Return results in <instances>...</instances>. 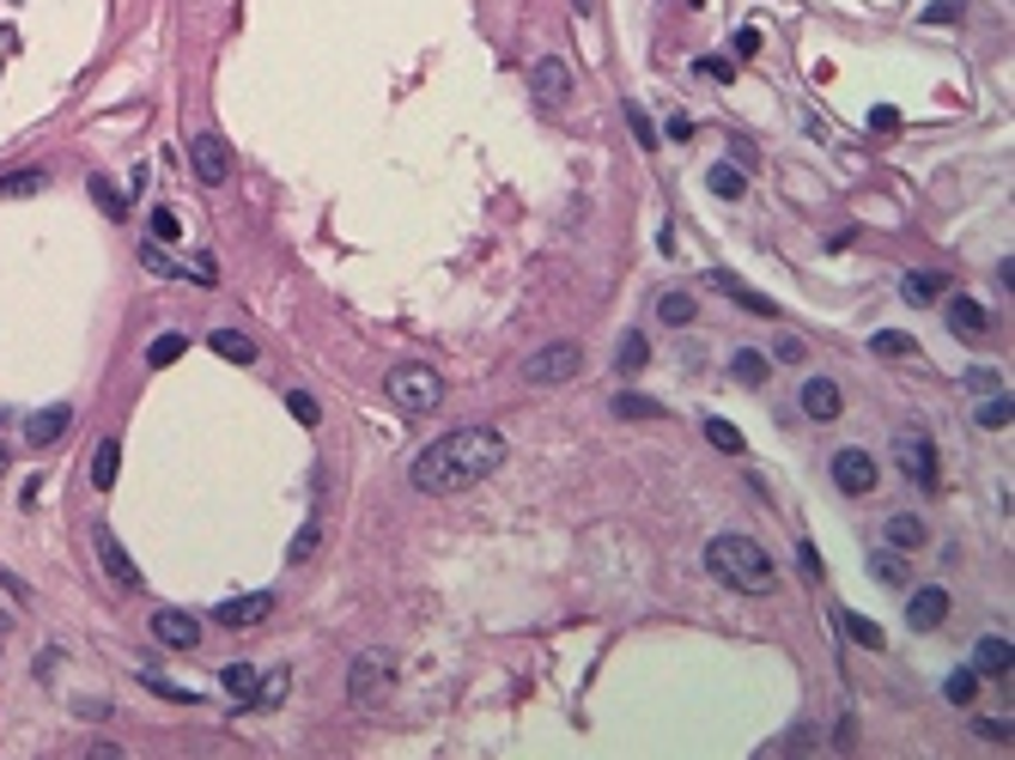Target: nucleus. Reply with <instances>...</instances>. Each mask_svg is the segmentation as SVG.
<instances>
[{"label": "nucleus", "mask_w": 1015, "mask_h": 760, "mask_svg": "<svg viewBox=\"0 0 1015 760\" xmlns=\"http://www.w3.org/2000/svg\"><path fill=\"white\" fill-rule=\"evenodd\" d=\"M499 462H505L499 432L492 427H457V432L432 438V444L408 462V481L420 487V493H432V499H450V493H468L475 481H487Z\"/></svg>", "instance_id": "obj_1"}, {"label": "nucleus", "mask_w": 1015, "mask_h": 760, "mask_svg": "<svg viewBox=\"0 0 1015 760\" xmlns=\"http://www.w3.org/2000/svg\"><path fill=\"white\" fill-rule=\"evenodd\" d=\"M706 572L718 578V584L742 590V597H760V590L778 584L773 553H766L760 542H748V536H718V542L706 548Z\"/></svg>", "instance_id": "obj_2"}, {"label": "nucleus", "mask_w": 1015, "mask_h": 760, "mask_svg": "<svg viewBox=\"0 0 1015 760\" xmlns=\"http://www.w3.org/2000/svg\"><path fill=\"white\" fill-rule=\"evenodd\" d=\"M384 390L401 414H438V408H445V378H438L432 366H396Z\"/></svg>", "instance_id": "obj_3"}, {"label": "nucleus", "mask_w": 1015, "mask_h": 760, "mask_svg": "<svg viewBox=\"0 0 1015 760\" xmlns=\"http://www.w3.org/2000/svg\"><path fill=\"white\" fill-rule=\"evenodd\" d=\"M578 371H584V347H578V341H554V347H541V353L524 359V383H529V390H554V383H571Z\"/></svg>", "instance_id": "obj_4"}, {"label": "nucleus", "mask_w": 1015, "mask_h": 760, "mask_svg": "<svg viewBox=\"0 0 1015 760\" xmlns=\"http://www.w3.org/2000/svg\"><path fill=\"white\" fill-rule=\"evenodd\" d=\"M389 688H396V657L389 651H359L354 663H347V693H354V706L389 700Z\"/></svg>", "instance_id": "obj_5"}, {"label": "nucleus", "mask_w": 1015, "mask_h": 760, "mask_svg": "<svg viewBox=\"0 0 1015 760\" xmlns=\"http://www.w3.org/2000/svg\"><path fill=\"white\" fill-rule=\"evenodd\" d=\"M894 457H900V474L918 487V493H936V481H943V462H936V444L924 438L918 427L894 438Z\"/></svg>", "instance_id": "obj_6"}, {"label": "nucleus", "mask_w": 1015, "mask_h": 760, "mask_svg": "<svg viewBox=\"0 0 1015 760\" xmlns=\"http://www.w3.org/2000/svg\"><path fill=\"white\" fill-rule=\"evenodd\" d=\"M833 487H839L845 499H869V493H876V457L857 450V444L833 450Z\"/></svg>", "instance_id": "obj_7"}, {"label": "nucleus", "mask_w": 1015, "mask_h": 760, "mask_svg": "<svg viewBox=\"0 0 1015 760\" xmlns=\"http://www.w3.org/2000/svg\"><path fill=\"white\" fill-rule=\"evenodd\" d=\"M571 86H578V80H571V68H566L559 56L529 61V98H536L541 110H559V104L571 98Z\"/></svg>", "instance_id": "obj_8"}, {"label": "nucleus", "mask_w": 1015, "mask_h": 760, "mask_svg": "<svg viewBox=\"0 0 1015 760\" xmlns=\"http://www.w3.org/2000/svg\"><path fill=\"white\" fill-rule=\"evenodd\" d=\"M92 553H98V566H103V578H110L116 590H140V566L128 560V548L116 542V530H92Z\"/></svg>", "instance_id": "obj_9"}, {"label": "nucleus", "mask_w": 1015, "mask_h": 760, "mask_svg": "<svg viewBox=\"0 0 1015 760\" xmlns=\"http://www.w3.org/2000/svg\"><path fill=\"white\" fill-rule=\"evenodd\" d=\"M189 164H195V177H201L207 189H219L231 177V147L219 134H195L189 140Z\"/></svg>", "instance_id": "obj_10"}, {"label": "nucleus", "mask_w": 1015, "mask_h": 760, "mask_svg": "<svg viewBox=\"0 0 1015 760\" xmlns=\"http://www.w3.org/2000/svg\"><path fill=\"white\" fill-rule=\"evenodd\" d=\"M152 639H159L165 651H195L201 646V621L195 614H183V609H152Z\"/></svg>", "instance_id": "obj_11"}, {"label": "nucleus", "mask_w": 1015, "mask_h": 760, "mask_svg": "<svg viewBox=\"0 0 1015 760\" xmlns=\"http://www.w3.org/2000/svg\"><path fill=\"white\" fill-rule=\"evenodd\" d=\"M706 287H712V292H724V299H736V311H748V317H778V304L766 299V292H754L742 274H730V268H712Z\"/></svg>", "instance_id": "obj_12"}, {"label": "nucleus", "mask_w": 1015, "mask_h": 760, "mask_svg": "<svg viewBox=\"0 0 1015 760\" xmlns=\"http://www.w3.org/2000/svg\"><path fill=\"white\" fill-rule=\"evenodd\" d=\"M943 621H948V590L943 584H918L913 597H906V627H913V633H936Z\"/></svg>", "instance_id": "obj_13"}, {"label": "nucleus", "mask_w": 1015, "mask_h": 760, "mask_svg": "<svg viewBox=\"0 0 1015 760\" xmlns=\"http://www.w3.org/2000/svg\"><path fill=\"white\" fill-rule=\"evenodd\" d=\"M268 614H275V590H250V597H231L213 609L219 627H262Z\"/></svg>", "instance_id": "obj_14"}, {"label": "nucleus", "mask_w": 1015, "mask_h": 760, "mask_svg": "<svg viewBox=\"0 0 1015 760\" xmlns=\"http://www.w3.org/2000/svg\"><path fill=\"white\" fill-rule=\"evenodd\" d=\"M797 402H803V414H809V420H822V427H827V420H839V414H845V390H839L833 378H809V383H803V396H797Z\"/></svg>", "instance_id": "obj_15"}, {"label": "nucleus", "mask_w": 1015, "mask_h": 760, "mask_svg": "<svg viewBox=\"0 0 1015 760\" xmlns=\"http://www.w3.org/2000/svg\"><path fill=\"white\" fill-rule=\"evenodd\" d=\"M882 542H888L894 553H918L924 542H931V523H924L918 511H894V518L882 523Z\"/></svg>", "instance_id": "obj_16"}, {"label": "nucleus", "mask_w": 1015, "mask_h": 760, "mask_svg": "<svg viewBox=\"0 0 1015 760\" xmlns=\"http://www.w3.org/2000/svg\"><path fill=\"white\" fill-rule=\"evenodd\" d=\"M68 427H73V408L68 402H49V408H37V414L24 420V438H31V450H43V444H56Z\"/></svg>", "instance_id": "obj_17"}, {"label": "nucleus", "mask_w": 1015, "mask_h": 760, "mask_svg": "<svg viewBox=\"0 0 1015 760\" xmlns=\"http://www.w3.org/2000/svg\"><path fill=\"white\" fill-rule=\"evenodd\" d=\"M943 317H948V329H955V334H967V341H979V334L992 329L985 304H979V299H967V292H955V299L943 304Z\"/></svg>", "instance_id": "obj_18"}, {"label": "nucleus", "mask_w": 1015, "mask_h": 760, "mask_svg": "<svg viewBox=\"0 0 1015 760\" xmlns=\"http://www.w3.org/2000/svg\"><path fill=\"white\" fill-rule=\"evenodd\" d=\"M730 378L742 390H766V378H773V359L760 353V347H736L730 353Z\"/></svg>", "instance_id": "obj_19"}, {"label": "nucleus", "mask_w": 1015, "mask_h": 760, "mask_svg": "<svg viewBox=\"0 0 1015 760\" xmlns=\"http://www.w3.org/2000/svg\"><path fill=\"white\" fill-rule=\"evenodd\" d=\"M1009 663H1015V651H1009L1004 633H985L979 646H973V676H1009Z\"/></svg>", "instance_id": "obj_20"}, {"label": "nucleus", "mask_w": 1015, "mask_h": 760, "mask_svg": "<svg viewBox=\"0 0 1015 760\" xmlns=\"http://www.w3.org/2000/svg\"><path fill=\"white\" fill-rule=\"evenodd\" d=\"M869 572H876L888 590H906V584H913V553H894V548H882V553H869Z\"/></svg>", "instance_id": "obj_21"}, {"label": "nucleus", "mask_w": 1015, "mask_h": 760, "mask_svg": "<svg viewBox=\"0 0 1015 760\" xmlns=\"http://www.w3.org/2000/svg\"><path fill=\"white\" fill-rule=\"evenodd\" d=\"M973 420H979V427H985V432H1004V427H1009V420H1015V396L1004 390V383H997V390H992V396H985V402H979V408H973Z\"/></svg>", "instance_id": "obj_22"}, {"label": "nucleus", "mask_w": 1015, "mask_h": 760, "mask_svg": "<svg viewBox=\"0 0 1015 760\" xmlns=\"http://www.w3.org/2000/svg\"><path fill=\"white\" fill-rule=\"evenodd\" d=\"M116 474H122V444H116V438H98V450H92V487H98V493H110Z\"/></svg>", "instance_id": "obj_23"}, {"label": "nucleus", "mask_w": 1015, "mask_h": 760, "mask_svg": "<svg viewBox=\"0 0 1015 760\" xmlns=\"http://www.w3.org/2000/svg\"><path fill=\"white\" fill-rule=\"evenodd\" d=\"M140 268H147V274H159V280H183V274H195V268H183V262H177V256L165 250L159 238H152V243H140ZM195 280H201V274H195Z\"/></svg>", "instance_id": "obj_24"}, {"label": "nucleus", "mask_w": 1015, "mask_h": 760, "mask_svg": "<svg viewBox=\"0 0 1015 760\" xmlns=\"http://www.w3.org/2000/svg\"><path fill=\"white\" fill-rule=\"evenodd\" d=\"M207 347H213L219 359H231V366H256V341H250V334H238V329H213V334H207Z\"/></svg>", "instance_id": "obj_25"}, {"label": "nucleus", "mask_w": 1015, "mask_h": 760, "mask_svg": "<svg viewBox=\"0 0 1015 760\" xmlns=\"http://www.w3.org/2000/svg\"><path fill=\"white\" fill-rule=\"evenodd\" d=\"M286 681H292L286 669H275V676H262L250 693H243V706H250V712H268V706H280V700H286Z\"/></svg>", "instance_id": "obj_26"}, {"label": "nucleus", "mask_w": 1015, "mask_h": 760, "mask_svg": "<svg viewBox=\"0 0 1015 760\" xmlns=\"http://www.w3.org/2000/svg\"><path fill=\"white\" fill-rule=\"evenodd\" d=\"M706 189H712V196H724V201H742V196H748V177H742L736 164H712Z\"/></svg>", "instance_id": "obj_27"}, {"label": "nucleus", "mask_w": 1015, "mask_h": 760, "mask_svg": "<svg viewBox=\"0 0 1015 760\" xmlns=\"http://www.w3.org/2000/svg\"><path fill=\"white\" fill-rule=\"evenodd\" d=\"M869 353H876V359H906V353H918V341H913V334H900V329H876V334H869Z\"/></svg>", "instance_id": "obj_28"}, {"label": "nucleus", "mask_w": 1015, "mask_h": 760, "mask_svg": "<svg viewBox=\"0 0 1015 760\" xmlns=\"http://www.w3.org/2000/svg\"><path fill=\"white\" fill-rule=\"evenodd\" d=\"M615 366H620V371H645V366H650V341H645L639 329H627V334H620V353H615Z\"/></svg>", "instance_id": "obj_29"}, {"label": "nucleus", "mask_w": 1015, "mask_h": 760, "mask_svg": "<svg viewBox=\"0 0 1015 760\" xmlns=\"http://www.w3.org/2000/svg\"><path fill=\"white\" fill-rule=\"evenodd\" d=\"M900 299H906V304L943 299V274H906V280H900Z\"/></svg>", "instance_id": "obj_30"}, {"label": "nucleus", "mask_w": 1015, "mask_h": 760, "mask_svg": "<svg viewBox=\"0 0 1015 760\" xmlns=\"http://www.w3.org/2000/svg\"><path fill=\"white\" fill-rule=\"evenodd\" d=\"M845 633H852L864 651H888V633H882V627L869 621V614H845Z\"/></svg>", "instance_id": "obj_31"}, {"label": "nucleus", "mask_w": 1015, "mask_h": 760, "mask_svg": "<svg viewBox=\"0 0 1015 760\" xmlns=\"http://www.w3.org/2000/svg\"><path fill=\"white\" fill-rule=\"evenodd\" d=\"M183 347H189V341H183V329H177V334H159V341L147 347V366H152V371L177 366V359H183Z\"/></svg>", "instance_id": "obj_32"}, {"label": "nucleus", "mask_w": 1015, "mask_h": 760, "mask_svg": "<svg viewBox=\"0 0 1015 760\" xmlns=\"http://www.w3.org/2000/svg\"><path fill=\"white\" fill-rule=\"evenodd\" d=\"M943 700L948 706H973V700H979V676H973V669H955V676L943 681Z\"/></svg>", "instance_id": "obj_33"}, {"label": "nucleus", "mask_w": 1015, "mask_h": 760, "mask_svg": "<svg viewBox=\"0 0 1015 760\" xmlns=\"http://www.w3.org/2000/svg\"><path fill=\"white\" fill-rule=\"evenodd\" d=\"M43 183H49L43 171H7V177H0V201H12V196H37Z\"/></svg>", "instance_id": "obj_34"}, {"label": "nucleus", "mask_w": 1015, "mask_h": 760, "mask_svg": "<svg viewBox=\"0 0 1015 760\" xmlns=\"http://www.w3.org/2000/svg\"><path fill=\"white\" fill-rule=\"evenodd\" d=\"M706 438L724 450V457H742V450H748V444H742V432L730 427V420H718V414H706Z\"/></svg>", "instance_id": "obj_35"}, {"label": "nucleus", "mask_w": 1015, "mask_h": 760, "mask_svg": "<svg viewBox=\"0 0 1015 760\" xmlns=\"http://www.w3.org/2000/svg\"><path fill=\"white\" fill-rule=\"evenodd\" d=\"M256 681H262V669H256V663H226V669H219V688H226V693H250Z\"/></svg>", "instance_id": "obj_36"}, {"label": "nucleus", "mask_w": 1015, "mask_h": 760, "mask_svg": "<svg viewBox=\"0 0 1015 760\" xmlns=\"http://www.w3.org/2000/svg\"><path fill=\"white\" fill-rule=\"evenodd\" d=\"M657 311H663V323H694V317H699V304L687 299V292H663V299H657Z\"/></svg>", "instance_id": "obj_37"}, {"label": "nucleus", "mask_w": 1015, "mask_h": 760, "mask_svg": "<svg viewBox=\"0 0 1015 760\" xmlns=\"http://www.w3.org/2000/svg\"><path fill=\"white\" fill-rule=\"evenodd\" d=\"M92 196H98V208H103V213H110V219H122V213H128L122 189H116V183H110V177H103V171L92 177Z\"/></svg>", "instance_id": "obj_38"}, {"label": "nucleus", "mask_w": 1015, "mask_h": 760, "mask_svg": "<svg viewBox=\"0 0 1015 760\" xmlns=\"http://www.w3.org/2000/svg\"><path fill=\"white\" fill-rule=\"evenodd\" d=\"M615 414H627V420H657L663 414V402H650V396H615Z\"/></svg>", "instance_id": "obj_39"}, {"label": "nucleus", "mask_w": 1015, "mask_h": 760, "mask_svg": "<svg viewBox=\"0 0 1015 760\" xmlns=\"http://www.w3.org/2000/svg\"><path fill=\"white\" fill-rule=\"evenodd\" d=\"M147 226H152V238H159V243H177V238H183V219H177L171 208H152Z\"/></svg>", "instance_id": "obj_40"}, {"label": "nucleus", "mask_w": 1015, "mask_h": 760, "mask_svg": "<svg viewBox=\"0 0 1015 760\" xmlns=\"http://www.w3.org/2000/svg\"><path fill=\"white\" fill-rule=\"evenodd\" d=\"M286 408H292V420H298V427H317V420H322L317 396H305V390H292V396H286Z\"/></svg>", "instance_id": "obj_41"}, {"label": "nucleus", "mask_w": 1015, "mask_h": 760, "mask_svg": "<svg viewBox=\"0 0 1015 760\" xmlns=\"http://www.w3.org/2000/svg\"><path fill=\"white\" fill-rule=\"evenodd\" d=\"M627 128H633V140H639L645 152H657V128H650V116L639 104H627Z\"/></svg>", "instance_id": "obj_42"}, {"label": "nucleus", "mask_w": 1015, "mask_h": 760, "mask_svg": "<svg viewBox=\"0 0 1015 760\" xmlns=\"http://www.w3.org/2000/svg\"><path fill=\"white\" fill-rule=\"evenodd\" d=\"M317 542H322V530H317V523H305V530L292 536V548H286V553H292V560H310V553H317Z\"/></svg>", "instance_id": "obj_43"}, {"label": "nucleus", "mask_w": 1015, "mask_h": 760, "mask_svg": "<svg viewBox=\"0 0 1015 760\" xmlns=\"http://www.w3.org/2000/svg\"><path fill=\"white\" fill-rule=\"evenodd\" d=\"M803 749H815V730H790L785 742H773L766 754H803Z\"/></svg>", "instance_id": "obj_44"}, {"label": "nucleus", "mask_w": 1015, "mask_h": 760, "mask_svg": "<svg viewBox=\"0 0 1015 760\" xmlns=\"http://www.w3.org/2000/svg\"><path fill=\"white\" fill-rule=\"evenodd\" d=\"M773 359H785V366H803V359H809V347H803L797 334H785V341L773 347Z\"/></svg>", "instance_id": "obj_45"}, {"label": "nucleus", "mask_w": 1015, "mask_h": 760, "mask_svg": "<svg viewBox=\"0 0 1015 760\" xmlns=\"http://www.w3.org/2000/svg\"><path fill=\"white\" fill-rule=\"evenodd\" d=\"M699 73H706V80H724V86L736 80V68H730L724 56H706V61H699Z\"/></svg>", "instance_id": "obj_46"}, {"label": "nucleus", "mask_w": 1015, "mask_h": 760, "mask_svg": "<svg viewBox=\"0 0 1015 760\" xmlns=\"http://www.w3.org/2000/svg\"><path fill=\"white\" fill-rule=\"evenodd\" d=\"M961 7H967V0H936L924 19H931V24H948V19H961Z\"/></svg>", "instance_id": "obj_47"}, {"label": "nucleus", "mask_w": 1015, "mask_h": 760, "mask_svg": "<svg viewBox=\"0 0 1015 760\" xmlns=\"http://www.w3.org/2000/svg\"><path fill=\"white\" fill-rule=\"evenodd\" d=\"M979 737L985 742H1009V718H979Z\"/></svg>", "instance_id": "obj_48"}, {"label": "nucleus", "mask_w": 1015, "mask_h": 760, "mask_svg": "<svg viewBox=\"0 0 1015 760\" xmlns=\"http://www.w3.org/2000/svg\"><path fill=\"white\" fill-rule=\"evenodd\" d=\"M797 566H803L809 578H822V553H815V542H797Z\"/></svg>", "instance_id": "obj_49"}, {"label": "nucleus", "mask_w": 1015, "mask_h": 760, "mask_svg": "<svg viewBox=\"0 0 1015 760\" xmlns=\"http://www.w3.org/2000/svg\"><path fill=\"white\" fill-rule=\"evenodd\" d=\"M736 56H760V31H754V24H748V31H736Z\"/></svg>", "instance_id": "obj_50"}, {"label": "nucleus", "mask_w": 1015, "mask_h": 760, "mask_svg": "<svg viewBox=\"0 0 1015 760\" xmlns=\"http://www.w3.org/2000/svg\"><path fill=\"white\" fill-rule=\"evenodd\" d=\"M967 383H973V390H997V371H985V366H973V371H967Z\"/></svg>", "instance_id": "obj_51"}, {"label": "nucleus", "mask_w": 1015, "mask_h": 760, "mask_svg": "<svg viewBox=\"0 0 1015 760\" xmlns=\"http://www.w3.org/2000/svg\"><path fill=\"white\" fill-rule=\"evenodd\" d=\"M571 12H596V0H571Z\"/></svg>", "instance_id": "obj_52"}]
</instances>
